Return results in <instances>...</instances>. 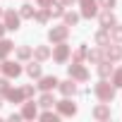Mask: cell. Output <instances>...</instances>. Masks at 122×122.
Returning <instances> with one entry per match:
<instances>
[{
  "instance_id": "26",
  "label": "cell",
  "mask_w": 122,
  "mask_h": 122,
  "mask_svg": "<svg viewBox=\"0 0 122 122\" xmlns=\"http://www.w3.org/2000/svg\"><path fill=\"white\" fill-rule=\"evenodd\" d=\"M31 53H34V50H31L29 46H19V48H17V57L22 60V62H24V60H29V57H31Z\"/></svg>"
},
{
  "instance_id": "28",
  "label": "cell",
  "mask_w": 122,
  "mask_h": 122,
  "mask_svg": "<svg viewBox=\"0 0 122 122\" xmlns=\"http://www.w3.org/2000/svg\"><path fill=\"white\" fill-rule=\"evenodd\" d=\"M84 57H86V46H79L74 50V55H72V62H81Z\"/></svg>"
},
{
  "instance_id": "30",
  "label": "cell",
  "mask_w": 122,
  "mask_h": 122,
  "mask_svg": "<svg viewBox=\"0 0 122 122\" xmlns=\"http://www.w3.org/2000/svg\"><path fill=\"white\" fill-rule=\"evenodd\" d=\"M41 120H43V122H57V120H60V115H57V112H50V110H46V112L41 115Z\"/></svg>"
},
{
  "instance_id": "16",
  "label": "cell",
  "mask_w": 122,
  "mask_h": 122,
  "mask_svg": "<svg viewBox=\"0 0 122 122\" xmlns=\"http://www.w3.org/2000/svg\"><path fill=\"white\" fill-rule=\"evenodd\" d=\"M112 74V65H110V60H101L98 62V77L101 79H108Z\"/></svg>"
},
{
  "instance_id": "21",
  "label": "cell",
  "mask_w": 122,
  "mask_h": 122,
  "mask_svg": "<svg viewBox=\"0 0 122 122\" xmlns=\"http://www.w3.org/2000/svg\"><path fill=\"white\" fill-rule=\"evenodd\" d=\"M38 105H41V108H53V105H55L53 93H50V91H43V96L38 98Z\"/></svg>"
},
{
  "instance_id": "1",
  "label": "cell",
  "mask_w": 122,
  "mask_h": 122,
  "mask_svg": "<svg viewBox=\"0 0 122 122\" xmlns=\"http://www.w3.org/2000/svg\"><path fill=\"white\" fill-rule=\"evenodd\" d=\"M93 93H96V98H98L101 103H110V101L115 98V86L108 84L105 79H101V81L93 86Z\"/></svg>"
},
{
  "instance_id": "25",
  "label": "cell",
  "mask_w": 122,
  "mask_h": 122,
  "mask_svg": "<svg viewBox=\"0 0 122 122\" xmlns=\"http://www.w3.org/2000/svg\"><path fill=\"white\" fill-rule=\"evenodd\" d=\"M48 17H50L48 7H41V10H36V15H34V19H36L38 24H48Z\"/></svg>"
},
{
  "instance_id": "4",
  "label": "cell",
  "mask_w": 122,
  "mask_h": 122,
  "mask_svg": "<svg viewBox=\"0 0 122 122\" xmlns=\"http://www.w3.org/2000/svg\"><path fill=\"white\" fill-rule=\"evenodd\" d=\"M70 53H72V50H70V46H67L65 41H60L50 55H53V60H55L57 65H62V62H67V60H70Z\"/></svg>"
},
{
  "instance_id": "5",
  "label": "cell",
  "mask_w": 122,
  "mask_h": 122,
  "mask_svg": "<svg viewBox=\"0 0 122 122\" xmlns=\"http://www.w3.org/2000/svg\"><path fill=\"white\" fill-rule=\"evenodd\" d=\"M67 36H70V26H67V24H60V26H53V29H48V38H50L53 43L67 41Z\"/></svg>"
},
{
  "instance_id": "32",
  "label": "cell",
  "mask_w": 122,
  "mask_h": 122,
  "mask_svg": "<svg viewBox=\"0 0 122 122\" xmlns=\"http://www.w3.org/2000/svg\"><path fill=\"white\" fill-rule=\"evenodd\" d=\"M98 3V7H103V10H112L115 5H117V0H96Z\"/></svg>"
},
{
  "instance_id": "9",
  "label": "cell",
  "mask_w": 122,
  "mask_h": 122,
  "mask_svg": "<svg viewBox=\"0 0 122 122\" xmlns=\"http://www.w3.org/2000/svg\"><path fill=\"white\" fill-rule=\"evenodd\" d=\"M79 3H81V17L91 19V17L98 15V3L96 0H79Z\"/></svg>"
},
{
  "instance_id": "35",
  "label": "cell",
  "mask_w": 122,
  "mask_h": 122,
  "mask_svg": "<svg viewBox=\"0 0 122 122\" xmlns=\"http://www.w3.org/2000/svg\"><path fill=\"white\" fill-rule=\"evenodd\" d=\"M10 120H12V122H19V120H22V115H19V112H12V115H10Z\"/></svg>"
},
{
  "instance_id": "38",
  "label": "cell",
  "mask_w": 122,
  "mask_h": 122,
  "mask_svg": "<svg viewBox=\"0 0 122 122\" xmlns=\"http://www.w3.org/2000/svg\"><path fill=\"white\" fill-rule=\"evenodd\" d=\"M3 34H5V24H0V38H3Z\"/></svg>"
},
{
  "instance_id": "34",
  "label": "cell",
  "mask_w": 122,
  "mask_h": 122,
  "mask_svg": "<svg viewBox=\"0 0 122 122\" xmlns=\"http://www.w3.org/2000/svg\"><path fill=\"white\" fill-rule=\"evenodd\" d=\"M22 91H24V98H31V96H34V86H31V84H26Z\"/></svg>"
},
{
  "instance_id": "33",
  "label": "cell",
  "mask_w": 122,
  "mask_h": 122,
  "mask_svg": "<svg viewBox=\"0 0 122 122\" xmlns=\"http://www.w3.org/2000/svg\"><path fill=\"white\" fill-rule=\"evenodd\" d=\"M10 89V79L7 77H3V79H0V96H5V91Z\"/></svg>"
},
{
  "instance_id": "31",
  "label": "cell",
  "mask_w": 122,
  "mask_h": 122,
  "mask_svg": "<svg viewBox=\"0 0 122 122\" xmlns=\"http://www.w3.org/2000/svg\"><path fill=\"white\" fill-rule=\"evenodd\" d=\"M110 38H112V41H117V43H122V26H120V24H115V26H112Z\"/></svg>"
},
{
  "instance_id": "10",
  "label": "cell",
  "mask_w": 122,
  "mask_h": 122,
  "mask_svg": "<svg viewBox=\"0 0 122 122\" xmlns=\"http://www.w3.org/2000/svg\"><path fill=\"white\" fill-rule=\"evenodd\" d=\"M55 86H57V77H53V74H48V77L41 74L38 77V89L41 91H53Z\"/></svg>"
},
{
  "instance_id": "12",
  "label": "cell",
  "mask_w": 122,
  "mask_h": 122,
  "mask_svg": "<svg viewBox=\"0 0 122 122\" xmlns=\"http://www.w3.org/2000/svg\"><path fill=\"white\" fill-rule=\"evenodd\" d=\"M115 24H117V19H115V15H112V10H105V12L101 15V26L110 31V29H112Z\"/></svg>"
},
{
  "instance_id": "13",
  "label": "cell",
  "mask_w": 122,
  "mask_h": 122,
  "mask_svg": "<svg viewBox=\"0 0 122 122\" xmlns=\"http://www.w3.org/2000/svg\"><path fill=\"white\" fill-rule=\"evenodd\" d=\"M93 117H96V120H101V122L110 120V105H105V103L96 105V108H93Z\"/></svg>"
},
{
  "instance_id": "8",
  "label": "cell",
  "mask_w": 122,
  "mask_h": 122,
  "mask_svg": "<svg viewBox=\"0 0 122 122\" xmlns=\"http://www.w3.org/2000/svg\"><path fill=\"white\" fill-rule=\"evenodd\" d=\"M0 70H3V74H5L7 79H17V77L22 74V65H19V62H3Z\"/></svg>"
},
{
  "instance_id": "14",
  "label": "cell",
  "mask_w": 122,
  "mask_h": 122,
  "mask_svg": "<svg viewBox=\"0 0 122 122\" xmlns=\"http://www.w3.org/2000/svg\"><path fill=\"white\" fill-rule=\"evenodd\" d=\"M5 98L10 103H24V91L22 89H7L5 91Z\"/></svg>"
},
{
  "instance_id": "20",
  "label": "cell",
  "mask_w": 122,
  "mask_h": 122,
  "mask_svg": "<svg viewBox=\"0 0 122 122\" xmlns=\"http://www.w3.org/2000/svg\"><path fill=\"white\" fill-rule=\"evenodd\" d=\"M12 48H15V43H12V41L0 38V60H3V57H7V55L12 53Z\"/></svg>"
},
{
  "instance_id": "3",
  "label": "cell",
  "mask_w": 122,
  "mask_h": 122,
  "mask_svg": "<svg viewBox=\"0 0 122 122\" xmlns=\"http://www.w3.org/2000/svg\"><path fill=\"white\" fill-rule=\"evenodd\" d=\"M55 108H57V115H62V117H72L77 112V103H72L70 96H65L62 101H55Z\"/></svg>"
},
{
  "instance_id": "2",
  "label": "cell",
  "mask_w": 122,
  "mask_h": 122,
  "mask_svg": "<svg viewBox=\"0 0 122 122\" xmlns=\"http://www.w3.org/2000/svg\"><path fill=\"white\" fill-rule=\"evenodd\" d=\"M19 22H22L19 12H15V10H3V24H5L7 31H17V29H19Z\"/></svg>"
},
{
  "instance_id": "18",
  "label": "cell",
  "mask_w": 122,
  "mask_h": 122,
  "mask_svg": "<svg viewBox=\"0 0 122 122\" xmlns=\"http://www.w3.org/2000/svg\"><path fill=\"white\" fill-rule=\"evenodd\" d=\"M34 15H36V7H34V5L24 3V5L19 7V17H22V19H34Z\"/></svg>"
},
{
  "instance_id": "24",
  "label": "cell",
  "mask_w": 122,
  "mask_h": 122,
  "mask_svg": "<svg viewBox=\"0 0 122 122\" xmlns=\"http://www.w3.org/2000/svg\"><path fill=\"white\" fill-rule=\"evenodd\" d=\"M26 74H29L31 79H38V77H41V65H38V60L26 65Z\"/></svg>"
},
{
  "instance_id": "15",
  "label": "cell",
  "mask_w": 122,
  "mask_h": 122,
  "mask_svg": "<svg viewBox=\"0 0 122 122\" xmlns=\"http://www.w3.org/2000/svg\"><path fill=\"white\" fill-rule=\"evenodd\" d=\"M22 117H26V120H34V117H38V110H36V103L34 101H29V103H24V108H22V112H19Z\"/></svg>"
},
{
  "instance_id": "22",
  "label": "cell",
  "mask_w": 122,
  "mask_h": 122,
  "mask_svg": "<svg viewBox=\"0 0 122 122\" xmlns=\"http://www.w3.org/2000/svg\"><path fill=\"white\" fill-rule=\"evenodd\" d=\"M48 12H50L53 17H62V15H65V5H62V3H55V0H53V3L48 5Z\"/></svg>"
},
{
  "instance_id": "19",
  "label": "cell",
  "mask_w": 122,
  "mask_h": 122,
  "mask_svg": "<svg viewBox=\"0 0 122 122\" xmlns=\"http://www.w3.org/2000/svg\"><path fill=\"white\" fill-rule=\"evenodd\" d=\"M93 41H96V43H98L101 48H105V46L110 43V34H108V29H101V31H98V34L93 36Z\"/></svg>"
},
{
  "instance_id": "39",
  "label": "cell",
  "mask_w": 122,
  "mask_h": 122,
  "mask_svg": "<svg viewBox=\"0 0 122 122\" xmlns=\"http://www.w3.org/2000/svg\"><path fill=\"white\" fill-rule=\"evenodd\" d=\"M0 108H3V96H0Z\"/></svg>"
},
{
  "instance_id": "27",
  "label": "cell",
  "mask_w": 122,
  "mask_h": 122,
  "mask_svg": "<svg viewBox=\"0 0 122 122\" xmlns=\"http://www.w3.org/2000/svg\"><path fill=\"white\" fill-rule=\"evenodd\" d=\"M62 19H65V24H67V26H74V24L79 22V15H77V12H67V10H65Z\"/></svg>"
},
{
  "instance_id": "36",
  "label": "cell",
  "mask_w": 122,
  "mask_h": 122,
  "mask_svg": "<svg viewBox=\"0 0 122 122\" xmlns=\"http://www.w3.org/2000/svg\"><path fill=\"white\" fill-rule=\"evenodd\" d=\"M50 3H53V0H38V7H48Z\"/></svg>"
},
{
  "instance_id": "23",
  "label": "cell",
  "mask_w": 122,
  "mask_h": 122,
  "mask_svg": "<svg viewBox=\"0 0 122 122\" xmlns=\"http://www.w3.org/2000/svg\"><path fill=\"white\" fill-rule=\"evenodd\" d=\"M86 57H89V62L98 65L101 60H103V50H101V48H93V50H86Z\"/></svg>"
},
{
  "instance_id": "6",
  "label": "cell",
  "mask_w": 122,
  "mask_h": 122,
  "mask_svg": "<svg viewBox=\"0 0 122 122\" xmlns=\"http://www.w3.org/2000/svg\"><path fill=\"white\" fill-rule=\"evenodd\" d=\"M67 72H70V79H74V81H86L89 79V70L81 62H72Z\"/></svg>"
},
{
  "instance_id": "40",
  "label": "cell",
  "mask_w": 122,
  "mask_h": 122,
  "mask_svg": "<svg viewBox=\"0 0 122 122\" xmlns=\"http://www.w3.org/2000/svg\"><path fill=\"white\" fill-rule=\"evenodd\" d=\"M0 17H3V7H0Z\"/></svg>"
},
{
  "instance_id": "7",
  "label": "cell",
  "mask_w": 122,
  "mask_h": 122,
  "mask_svg": "<svg viewBox=\"0 0 122 122\" xmlns=\"http://www.w3.org/2000/svg\"><path fill=\"white\" fill-rule=\"evenodd\" d=\"M122 57V46H115V43H108L103 48V60H110V62H117Z\"/></svg>"
},
{
  "instance_id": "17",
  "label": "cell",
  "mask_w": 122,
  "mask_h": 122,
  "mask_svg": "<svg viewBox=\"0 0 122 122\" xmlns=\"http://www.w3.org/2000/svg\"><path fill=\"white\" fill-rule=\"evenodd\" d=\"M31 55L38 60V62H43V60H48V57H50V48H48V46H36Z\"/></svg>"
},
{
  "instance_id": "29",
  "label": "cell",
  "mask_w": 122,
  "mask_h": 122,
  "mask_svg": "<svg viewBox=\"0 0 122 122\" xmlns=\"http://www.w3.org/2000/svg\"><path fill=\"white\" fill-rule=\"evenodd\" d=\"M110 77H112V86H120V89H122V67H120V70H112Z\"/></svg>"
},
{
  "instance_id": "37",
  "label": "cell",
  "mask_w": 122,
  "mask_h": 122,
  "mask_svg": "<svg viewBox=\"0 0 122 122\" xmlns=\"http://www.w3.org/2000/svg\"><path fill=\"white\" fill-rule=\"evenodd\" d=\"M60 3H62V5H65V7H70V5H72V3H74V0H60Z\"/></svg>"
},
{
  "instance_id": "11",
  "label": "cell",
  "mask_w": 122,
  "mask_h": 122,
  "mask_svg": "<svg viewBox=\"0 0 122 122\" xmlns=\"http://www.w3.org/2000/svg\"><path fill=\"white\" fill-rule=\"evenodd\" d=\"M57 89H60V93H62V96H74V93H77V84H74V79L57 81Z\"/></svg>"
}]
</instances>
